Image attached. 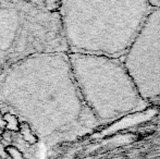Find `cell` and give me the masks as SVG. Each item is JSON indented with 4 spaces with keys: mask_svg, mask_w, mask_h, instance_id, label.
<instances>
[{
    "mask_svg": "<svg viewBox=\"0 0 160 159\" xmlns=\"http://www.w3.org/2000/svg\"><path fill=\"white\" fill-rule=\"evenodd\" d=\"M0 102L53 144L99 125L81 97L68 52L35 53L14 63L0 82Z\"/></svg>",
    "mask_w": 160,
    "mask_h": 159,
    "instance_id": "1",
    "label": "cell"
},
{
    "mask_svg": "<svg viewBox=\"0 0 160 159\" xmlns=\"http://www.w3.org/2000/svg\"><path fill=\"white\" fill-rule=\"evenodd\" d=\"M150 10L146 0L60 1L68 52L122 59Z\"/></svg>",
    "mask_w": 160,
    "mask_h": 159,
    "instance_id": "2",
    "label": "cell"
},
{
    "mask_svg": "<svg viewBox=\"0 0 160 159\" xmlns=\"http://www.w3.org/2000/svg\"><path fill=\"white\" fill-rule=\"evenodd\" d=\"M68 57L81 97L99 124L147 107L121 59L73 52Z\"/></svg>",
    "mask_w": 160,
    "mask_h": 159,
    "instance_id": "3",
    "label": "cell"
},
{
    "mask_svg": "<svg viewBox=\"0 0 160 159\" xmlns=\"http://www.w3.org/2000/svg\"><path fill=\"white\" fill-rule=\"evenodd\" d=\"M121 60L144 100L160 97V9L152 8Z\"/></svg>",
    "mask_w": 160,
    "mask_h": 159,
    "instance_id": "4",
    "label": "cell"
},
{
    "mask_svg": "<svg viewBox=\"0 0 160 159\" xmlns=\"http://www.w3.org/2000/svg\"><path fill=\"white\" fill-rule=\"evenodd\" d=\"M19 132L21 134L22 138L25 141L26 143H28L30 145H34L37 142V136L35 135V133L33 132V130L31 129V127L24 121L20 122V129Z\"/></svg>",
    "mask_w": 160,
    "mask_h": 159,
    "instance_id": "5",
    "label": "cell"
},
{
    "mask_svg": "<svg viewBox=\"0 0 160 159\" xmlns=\"http://www.w3.org/2000/svg\"><path fill=\"white\" fill-rule=\"evenodd\" d=\"M3 121L6 123V129L9 132H19L21 121L19 120V117L15 113L6 112L3 115Z\"/></svg>",
    "mask_w": 160,
    "mask_h": 159,
    "instance_id": "6",
    "label": "cell"
},
{
    "mask_svg": "<svg viewBox=\"0 0 160 159\" xmlns=\"http://www.w3.org/2000/svg\"><path fill=\"white\" fill-rule=\"evenodd\" d=\"M6 152H7V155L10 156L11 159H26L24 157V155L15 146H9L6 147Z\"/></svg>",
    "mask_w": 160,
    "mask_h": 159,
    "instance_id": "7",
    "label": "cell"
},
{
    "mask_svg": "<svg viewBox=\"0 0 160 159\" xmlns=\"http://www.w3.org/2000/svg\"><path fill=\"white\" fill-rule=\"evenodd\" d=\"M1 140L6 141L7 143H9V144H10V143L12 142V136H11V132L3 131V134H2V138H1Z\"/></svg>",
    "mask_w": 160,
    "mask_h": 159,
    "instance_id": "8",
    "label": "cell"
},
{
    "mask_svg": "<svg viewBox=\"0 0 160 159\" xmlns=\"http://www.w3.org/2000/svg\"><path fill=\"white\" fill-rule=\"evenodd\" d=\"M8 157V155H7V152H6V147H4L3 143L0 141V158L2 159H6Z\"/></svg>",
    "mask_w": 160,
    "mask_h": 159,
    "instance_id": "9",
    "label": "cell"
},
{
    "mask_svg": "<svg viewBox=\"0 0 160 159\" xmlns=\"http://www.w3.org/2000/svg\"><path fill=\"white\" fill-rule=\"evenodd\" d=\"M149 4L152 8L160 9V0H154V1H149Z\"/></svg>",
    "mask_w": 160,
    "mask_h": 159,
    "instance_id": "10",
    "label": "cell"
},
{
    "mask_svg": "<svg viewBox=\"0 0 160 159\" xmlns=\"http://www.w3.org/2000/svg\"><path fill=\"white\" fill-rule=\"evenodd\" d=\"M0 127H1L2 130L6 127V123H4V121H3V115H1V111H0Z\"/></svg>",
    "mask_w": 160,
    "mask_h": 159,
    "instance_id": "11",
    "label": "cell"
},
{
    "mask_svg": "<svg viewBox=\"0 0 160 159\" xmlns=\"http://www.w3.org/2000/svg\"><path fill=\"white\" fill-rule=\"evenodd\" d=\"M3 131H4V130H2L1 127H0V141H1V138H2V134H3Z\"/></svg>",
    "mask_w": 160,
    "mask_h": 159,
    "instance_id": "12",
    "label": "cell"
}]
</instances>
